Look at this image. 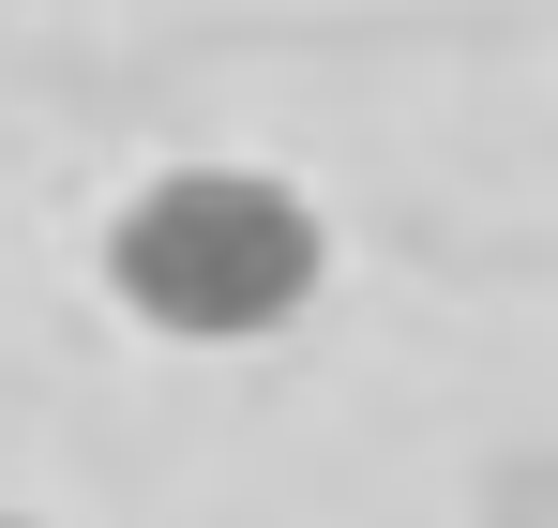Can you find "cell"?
Returning a JSON list of instances; mask_svg holds the SVG:
<instances>
[{
    "label": "cell",
    "mask_w": 558,
    "mask_h": 528,
    "mask_svg": "<svg viewBox=\"0 0 558 528\" xmlns=\"http://www.w3.org/2000/svg\"><path fill=\"white\" fill-rule=\"evenodd\" d=\"M317 272H332V227L272 167H151L106 212V287L167 348H257L317 302Z\"/></svg>",
    "instance_id": "obj_1"
},
{
    "label": "cell",
    "mask_w": 558,
    "mask_h": 528,
    "mask_svg": "<svg viewBox=\"0 0 558 528\" xmlns=\"http://www.w3.org/2000/svg\"><path fill=\"white\" fill-rule=\"evenodd\" d=\"M0 528H31V514H0Z\"/></svg>",
    "instance_id": "obj_2"
}]
</instances>
